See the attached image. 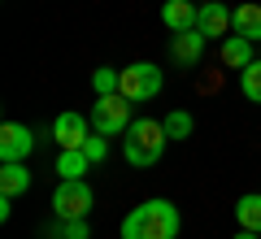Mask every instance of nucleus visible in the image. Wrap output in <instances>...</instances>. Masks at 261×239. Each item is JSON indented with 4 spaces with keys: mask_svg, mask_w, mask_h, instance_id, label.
<instances>
[{
    "mask_svg": "<svg viewBox=\"0 0 261 239\" xmlns=\"http://www.w3.org/2000/svg\"><path fill=\"white\" fill-rule=\"evenodd\" d=\"M196 18H200V9H196L192 0H166V5H161V22H166L174 35L196 31Z\"/></svg>",
    "mask_w": 261,
    "mask_h": 239,
    "instance_id": "1a4fd4ad",
    "label": "nucleus"
},
{
    "mask_svg": "<svg viewBox=\"0 0 261 239\" xmlns=\"http://www.w3.org/2000/svg\"><path fill=\"white\" fill-rule=\"evenodd\" d=\"M53 235H61V239H87V218H70V222H61Z\"/></svg>",
    "mask_w": 261,
    "mask_h": 239,
    "instance_id": "6ab92c4d",
    "label": "nucleus"
},
{
    "mask_svg": "<svg viewBox=\"0 0 261 239\" xmlns=\"http://www.w3.org/2000/svg\"><path fill=\"white\" fill-rule=\"evenodd\" d=\"M170 135H166V122H152V118H135L126 126V144H122V152H126V161L135 170H148L161 161V152H166Z\"/></svg>",
    "mask_w": 261,
    "mask_h": 239,
    "instance_id": "f03ea898",
    "label": "nucleus"
},
{
    "mask_svg": "<svg viewBox=\"0 0 261 239\" xmlns=\"http://www.w3.org/2000/svg\"><path fill=\"white\" fill-rule=\"evenodd\" d=\"M35 148V130L22 122H5L0 126V161H27Z\"/></svg>",
    "mask_w": 261,
    "mask_h": 239,
    "instance_id": "423d86ee",
    "label": "nucleus"
},
{
    "mask_svg": "<svg viewBox=\"0 0 261 239\" xmlns=\"http://www.w3.org/2000/svg\"><path fill=\"white\" fill-rule=\"evenodd\" d=\"M231 18H235V35L261 44V5H252V0H248V5H235Z\"/></svg>",
    "mask_w": 261,
    "mask_h": 239,
    "instance_id": "9b49d317",
    "label": "nucleus"
},
{
    "mask_svg": "<svg viewBox=\"0 0 261 239\" xmlns=\"http://www.w3.org/2000/svg\"><path fill=\"white\" fill-rule=\"evenodd\" d=\"M92 87H96V96H113V92H122V70L100 65V70L92 74Z\"/></svg>",
    "mask_w": 261,
    "mask_h": 239,
    "instance_id": "f3484780",
    "label": "nucleus"
},
{
    "mask_svg": "<svg viewBox=\"0 0 261 239\" xmlns=\"http://www.w3.org/2000/svg\"><path fill=\"white\" fill-rule=\"evenodd\" d=\"M196 31L205 39H226L235 31V18H231V9H226L222 0H205L200 5V18H196Z\"/></svg>",
    "mask_w": 261,
    "mask_h": 239,
    "instance_id": "0eeeda50",
    "label": "nucleus"
},
{
    "mask_svg": "<svg viewBox=\"0 0 261 239\" xmlns=\"http://www.w3.org/2000/svg\"><path fill=\"white\" fill-rule=\"evenodd\" d=\"M83 152L92 156V166H100L105 156H109V144H105V135H87V144H83Z\"/></svg>",
    "mask_w": 261,
    "mask_h": 239,
    "instance_id": "aec40b11",
    "label": "nucleus"
},
{
    "mask_svg": "<svg viewBox=\"0 0 261 239\" xmlns=\"http://www.w3.org/2000/svg\"><path fill=\"white\" fill-rule=\"evenodd\" d=\"M235 239H261V235H257V230H240V235H235Z\"/></svg>",
    "mask_w": 261,
    "mask_h": 239,
    "instance_id": "412c9836",
    "label": "nucleus"
},
{
    "mask_svg": "<svg viewBox=\"0 0 261 239\" xmlns=\"http://www.w3.org/2000/svg\"><path fill=\"white\" fill-rule=\"evenodd\" d=\"M222 65H231V70L252 65V39H244V35H226V39H222Z\"/></svg>",
    "mask_w": 261,
    "mask_h": 239,
    "instance_id": "ddd939ff",
    "label": "nucleus"
},
{
    "mask_svg": "<svg viewBox=\"0 0 261 239\" xmlns=\"http://www.w3.org/2000/svg\"><path fill=\"white\" fill-rule=\"evenodd\" d=\"M166 135L170 139H187V135H192V113H183V109L166 113Z\"/></svg>",
    "mask_w": 261,
    "mask_h": 239,
    "instance_id": "a211bd4d",
    "label": "nucleus"
},
{
    "mask_svg": "<svg viewBox=\"0 0 261 239\" xmlns=\"http://www.w3.org/2000/svg\"><path fill=\"white\" fill-rule=\"evenodd\" d=\"M235 222H240V230H257L261 235V196H240L235 200Z\"/></svg>",
    "mask_w": 261,
    "mask_h": 239,
    "instance_id": "2eb2a0df",
    "label": "nucleus"
},
{
    "mask_svg": "<svg viewBox=\"0 0 261 239\" xmlns=\"http://www.w3.org/2000/svg\"><path fill=\"white\" fill-rule=\"evenodd\" d=\"M240 92L248 96L252 104H261V61H252V65L240 70Z\"/></svg>",
    "mask_w": 261,
    "mask_h": 239,
    "instance_id": "dca6fc26",
    "label": "nucleus"
},
{
    "mask_svg": "<svg viewBox=\"0 0 261 239\" xmlns=\"http://www.w3.org/2000/svg\"><path fill=\"white\" fill-rule=\"evenodd\" d=\"M205 44H209V39L200 35V31H183V35L170 39V57H174L178 65H200V57H205Z\"/></svg>",
    "mask_w": 261,
    "mask_h": 239,
    "instance_id": "9d476101",
    "label": "nucleus"
},
{
    "mask_svg": "<svg viewBox=\"0 0 261 239\" xmlns=\"http://www.w3.org/2000/svg\"><path fill=\"white\" fill-rule=\"evenodd\" d=\"M87 135H92V118H83V113H61V118L53 122L57 148H83Z\"/></svg>",
    "mask_w": 261,
    "mask_h": 239,
    "instance_id": "6e6552de",
    "label": "nucleus"
},
{
    "mask_svg": "<svg viewBox=\"0 0 261 239\" xmlns=\"http://www.w3.org/2000/svg\"><path fill=\"white\" fill-rule=\"evenodd\" d=\"M27 187H31L27 161H5V166H0V196H22Z\"/></svg>",
    "mask_w": 261,
    "mask_h": 239,
    "instance_id": "f8f14e48",
    "label": "nucleus"
},
{
    "mask_svg": "<svg viewBox=\"0 0 261 239\" xmlns=\"http://www.w3.org/2000/svg\"><path fill=\"white\" fill-rule=\"evenodd\" d=\"M178 209L170 200H144L122 218V239H178Z\"/></svg>",
    "mask_w": 261,
    "mask_h": 239,
    "instance_id": "f257e3e1",
    "label": "nucleus"
},
{
    "mask_svg": "<svg viewBox=\"0 0 261 239\" xmlns=\"http://www.w3.org/2000/svg\"><path fill=\"white\" fill-rule=\"evenodd\" d=\"M53 213L57 222H70V218H87L92 213V187L83 178H61L53 192Z\"/></svg>",
    "mask_w": 261,
    "mask_h": 239,
    "instance_id": "39448f33",
    "label": "nucleus"
},
{
    "mask_svg": "<svg viewBox=\"0 0 261 239\" xmlns=\"http://www.w3.org/2000/svg\"><path fill=\"white\" fill-rule=\"evenodd\" d=\"M130 100L122 92H113V96H96V109H92V126H96V135H126V126H130Z\"/></svg>",
    "mask_w": 261,
    "mask_h": 239,
    "instance_id": "20e7f679",
    "label": "nucleus"
},
{
    "mask_svg": "<svg viewBox=\"0 0 261 239\" xmlns=\"http://www.w3.org/2000/svg\"><path fill=\"white\" fill-rule=\"evenodd\" d=\"M161 87H166V74H161V65H152V61H135V65L122 70V96H126L130 104L152 100Z\"/></svg>",
    "mask_w": 261,
    "mask_h": 239,
    "instance_id": "7ed1b4c3",
    "label": "nucleus"
},
{
    "mask_svg": "<svg viewBox=\"0 0 261 239\" xmlns=\"http://www.w3.org/2000/svg\"><path fill=\"white\" fill-rule=\"evenodd\" d=\"M87 170H92V156L83 148H61V156H57V174L61 178H83Z\"/></svg>",
    "mask_w": 261,
    "mask_h": 239,
    "instance_id": "4468645a",
    "label": "nucleus"
}]
</instances>
